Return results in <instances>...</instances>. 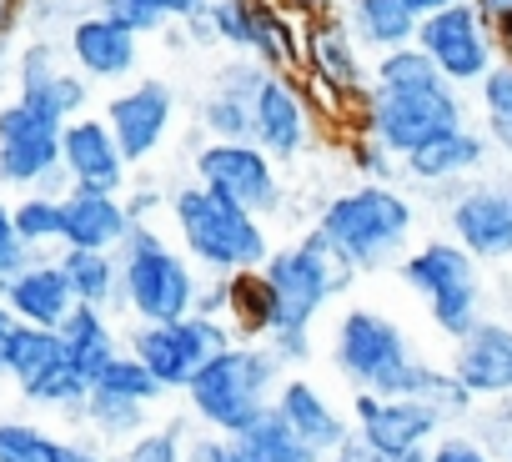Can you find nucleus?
Segmentation results:
<instances>
[{
    "mask_svg": "<svg viewBox=\"0 0 512 462\" xmlns=\"http://www.w3.org/2000/svg\"><path fill=\"white\" fill-rule=\"evenodd\" d=\"M106 126L116 131L126 161H146L161 146L166 126H171V86L166 81H141V86L121 91L106 106Z\"/></svg>",
    "mask_w": 512,
    "mask_h": 462,
    "instance_id": "14",
    "label": "nucleus"
},
{
    "mask_svg": "<svg viewBox=\"0 0 512 462\" xmlns=\"http://www.w3.org/2000/svg\"><path fill=\"white\" fill-rule=\"evenodd\" d=\"M96 387L121 392V397H136V402H156V397L166 392V387L156 382V372H151L136 352H131V357H121V352H116V357L106 362V372L96 377Z\"/></svg>",
    "mask_w": 512,
    "mask_h": 462,
    "instance_id": "35",
    "label": "nucleus"
},
{
    "mask_svg": "<svg viewBox=\"0 0 512 462\" xmlns=\"http://www.w3.org/2000/svg\"><path fill=\"white\" fill-rule=\"evenodd\" d=\"M377 86H447V76H442L437 61L412 41V46L382 51V61H377Z\"/></svg>",
    "mask_w": 512,
    "mask_h": 462,
    "instance_id": "32",
    "label": "nucleus"
},
{
    "mask_svg": "<svg viewBox=\"0 0 512 462\" xmlns=\"http://www.w3.org/2000/svg\"><path fill=\"white\" fill-rule=\"evenodd\" d=\"M507 452H512V447H507Z\"/></svg>",
    "mask_w": 512,
    "mask_h": 462,
    "instance_id": "54",
    "label": "nucleus"
},
{
    "mask_svg": "<svg viewBox=\"0 0 512 462\" xmlns=\"http://www.w3.org/2000/svg\"><path fill=\"white\" fill-rule=\"evenodd\" d=\"M16 312L6 307V297H0V372H6V347H11V332H16Z\"/></svg>",
    "mask_w": 512,
    "mask_h": 462,
    "instance_id": "45",
    "label": "nucleus"
},
{
    "mask_svg": "<svg viewBox=\"0 0 512 462\" xmlns=\"http://www.w3.org/2000/svg\"><path fill=\"white\" fill-rule=\"evenodd\" d=\"M201 121L221 141H246L251 136V101L246 96H231V91H211L206 106H201Z\"/></svg>",
    "mask_w": 512,
    "mask_h": 462,
    "instance_id": "37",
    "label": "nucleus"
},
{
    "mask_svg": "<svg viewBox=\"0 0 512 462\" xmlns=\"http://www.w3.org/2000/svg\"><path fill=\"white\" fill-rule=\"evenodd\" d=\"M322 237L342 267H382L412 231V206L387 186H357L322 211Z\"/></svg>",
    "mask_w": 512,
    "mask_h": 462,
    "instance_id": "5",
    "label": "nucleus"
},
{
    "mask_svg": "<svg viewBox=\"0 0 512 462\" xmlns=\"http://www.w3.org/2000/svg\"><path fill=\"white\" fill-rule=\"evenodd\" d=\"M432 462H492V457H487L482 447H472V442H457V437H452V442H442V447L432 452Z\"/></svg>",
    "mask_w": 512,
    "mask_h": 462,
    "instance_id": "43",
    "label": "nucleus"
},
{
    "mask_svg": "<svg viewBox=\"0 0 512 462\" xmlns=\"http://www.w3.org/2000/svg\"><path fill=\"white\" fill-rule=\"evenodd\" d=\"M61 166H66L71 186H81V191H111V196H121V186H126L121 141H116V131L106 121H91V116L66 121Z\"/></svg>",
    "mask_w": 512,
    "mask_h": 462,
    "instance_id": "13",
    "label": "nucleus"
},
{
    "mask_svg": "<svg viewBox=\"0 0 512 462\" xmlns=\"http://www.w3.org/2000/svg\"><path fill=\"white\" fill-rule=\"evenodd\" d=\"M402 277L427 297V307H432V317H437L442 332L467 337L477 327V267H472V252L467 247L432 242L412 262H402Z\"/></svg>",
    "mask_w": 512,
    "mask_h": 462,
    "instance_id": "9",
    "label": "nucleus"
},
{
    "mask_svg": "<svg viewBox=\"0 0 512 462\" xmlns=\"http://www.w3.org/2000/svg\"><path fill=\"white\" fill-rule=\"evenodd\" d=\"M482 111H487L492 136L512 151V66H492L482 76Z\"/></svg>",
    "mask_w": 512,
    "mask_h": 462,
    "instance_id": "38",
    "label": "nucleus"
},
{
    "mask_svg": "<svg viewBox=\"0 0 512 462\" xmlns=\"http://www.w3.org/2000/svg\"><path fill=\"white\" fill-rule=\"evenodd\" d=\"M16 231H21V242L31 247V252H41V247H51V242H61V231H66V211H61V196H46V191H36V196H26L16 211Z\"/></svg>",
    "mask_w": 512,
    "mask_h": 462,
    "instance_id": "31",
    "label": "nucleus"
},
{
    "mask_svg": "<svg viewBox=\"0 0 512 462\" xmlns=\"http://www.w3.org/2000/svg\"><path fill=\"white\" fill-rule=\"evenodd\" d=\"M507 422H512V402H507Z\"/></svg>",
    "mask_w": 512,
    "mask_h": 462,
    "instance_id": "53",
    "label": "nucleus"
},
{
    "mask_svg": "<svg viewBox=\"0 0 512 462\" xmlns=\"http://www.w3.org/2000/svg\"><path fill=\"white\" fill-rule=\"evenodd\" d=\"M342 262L327 237H307L297 252H277L262 262V277L272 287V337H277V357L282 362H297L307 357V322L322 312V302L332 297V287L342 282V272L332 267Z\"/></svg>",
    "mask_w": 512,
    "mask_h": 462,
    "instance_id": "2",
    "label": "nucleus"
},
{
    "mask_svg": "<svg viewBox=\"0 0 512 462\" xmlns=\"http://www.w3.org/2000/svg\"><path fill=\"white\" fill-rule=\"evenodd\" d=\"M407 6H412L417 16H427V11H437V6H447V0H407Z\"/></svg>",
    "mask_w": 512,
    "mask_h": 462,
    "instance_id": "51",
    "label": "nucleus"
},
{
    "mask_svg": "<svg viewBox=\"0 0 512 462\" xmlns=\"http://www.w3.org/2000/svg\"><path fill=\"white\" fill-rule=\"evenodd\" d=\"M206 21H211V36L236 51L262 46V0H211Z\"/></svg>",
    "mask_w": 512,
    "mask_h": 462,
    "instance_id": "30",
    "label": "nucleus"
},
{
    "mask_svg": "<svg viewBox=\"0 0 512 462\" xmlns=\"http://www.w3.org/2000/svg\"><path fill=\"white\" fill-rule=\"evenodd\" d=\"M452 226L472 257H512V191H467L452 206Z\"/></svg>",
    "mask_w": 512,
    "mask_h": 462,
    "instance_id": "20",
    "label": "nucleus"
},
{
    "mask_svg": "<svg viewBox=\"0 0 512 462\" xmlns=\"http://www.w3.org/2000/svg\"><path fill=\"white\" fill-rule=\"evenodd\" d=\"M81 412H86V422L101 427L106 437H126V432H136V427L146 422V402L121 397V392H106V387H91V397H86Z\"/></svg>",
    "mask_w": 512,
    "mask_h": 462,
    "instance_id": "33",
    "label": "nucleus"
},
{
    "mask_svg": "<svg viewBox=\"0 0 512 462\" xmlns=\"http://www.w3.org/2000/svg\"><path fill=\"white\" fill-rule=\"evenodd\" d=\"M96 11L101 16H111V21H121L126 31H136V36H146V31H161L166 26V16L156 11V6H146V0H96Z\"/></svg>",
    "mask_w": 512,
    "mask_h": 462,
    "instance_id": "40",
    "label": "nucleus"
},
{
    "mask_svg": "<svg viewBox=\"0 0 512 462\" xmlns=\"http://www.w3.org/2000/svg\"><path fill=\"white\" fill-rule=\"evenodd\" d=\"M372 462H432V457H427L422 447H407V452H382V447H377Z\"/></svg>",
    "mask_w": 512,
    "mask_h": 462,
    "instance_id": "47",
    "label": "nucleus"
},
{
    "mask_svg": "<svg viewBox=\"0 0 512 462\" xmlns=\"http://www.w3.org/2000/svg\"><path fill=\"white\" fill-rule=\"evenodd\" d=\"M66 46H71L76 71L91 76V81L131 76L136 61H141V56H136V31H126L121 21H111V16H101V11H86V16L71 26Z\"/></svg>",
    "mask_w": 512,
    "mask_h": 462,
    "instance_id": "17",
    "label": "nucleus"
},
{
    "mask_svg": "<svg viewBox=\"0 0 512 462\" xmlns=\"http://www.w3.org/2000/svg\"><path fill=\"white\" fill-rule=\"evenodd\" d=\"M61 211H66V231H61V247H96V252H111L131 237L136 216L111 196V191H81L71 186L61 196Z\"/></svg>",
    "mask_w": 512,
    "mask_h": 462,
    "instance_id": "19",
    "label": "nucleus"
},
{
    "mask_svg": "<svg viewBox=\"0 0 512 462\" xmlns=\"http://www.w3.org/2000/svg\"><path fill=\"white\" fill-rule=\"evenodd\" d=\"M277 412L292 422V432L307 442V447H317V452H327V447H342V437H347V427L337 422V412L317 397V387L312 382H287L282 387V397H277Z\"/></svg>",
    "mask_w": 512,
    "mask_h": 462,
    "instance_id": "26",
    "label": "nucleus"
},
{
    "mask_svg": "<svg viewBox=\"0 0 512 462\" xmlns=\"http://www.w3.org/2000/svg\"><path fill=\"white\" fill-rule=\"evenodd\" d=\"M121 297L141 322H181L196 307V282L186 262L141 221L121 242Z\"/></svg>",
    "mask_w": 512,
    "mask_h": 462,
    "instance_id": "6",
    "label": "nucleus"
},
{
    "mask_svg": "<svg viewBox=\"0 0 512 462\" xmlns=\"http://www.w3.org/2000/svg\"><path fill=\"white\" fill-rule=\"evenodd\" d=\"M367 121L382 151L412 156L422 141L462 126V101L452 96V86H377Z\"/></svg>",
    "mask_w": 512,
    "mask_h": 462,
    "instance_id": "8",
    "label": "nucleus"
},
{
    "mask_svg": "<svg viewBox=\"0 0 512 462\" xmlns=\"http://www.w3.org/2000/svg\"><path fill=\"white\" fill-rule=\"evenodd\" d=\"M36 257H31V247L21 242V231H16V216H11V206L0 201V287H6L21 267H31Z\"/></svg>",
    "mask_w": 512,
    "mask_h": 462,
    "instance_id": "39",
    "label": "nucleus"
},
{
    "mask_svg": "<svg viewBox=\"0 0 512 462\" xmlns=\"http://www.w3.org/2000/svg\"><path fill=\"white\" fill-rule=\"evenodd\" d=\"M492 21L482 16L477 0H447L427 11L417 26V46L437 61L447 81H482L492 71Z\"/></svg>",
    "mask_w": 512,
    "mask_h": 462,
    "instance_id": "10",
    "label": "nucleus"
},
{
    "mask_svg": "<svg viewBox=\"0 0 512 462\" xmlns=\"http://www.w3.org/2000/svg\"><path fill=\"white\" fill-rule=\"evenodd\" d=\"M16 76V61H11V36H0V86Z\"/></svg>",
    "mask_w": 512,
    "mask_h": 462,
    "instance_id": "49",
    "label": "nucleus"
},
{
    "mask_svg": "<svg viewBox=\"0 0 512 462\" xmlns=\"http://www.w3.org/2000/svg\"><path fill=\"white\" fill-rule=\"evenodd\" d=\"M337 367L362 387V392H377V397H422L432 402L437 412H462L467 407V387L462 377H442L422 362H412L407 352V337L377 317V312H347L342 317V332H337Z\"/></svg>",
    "mask_w": 512,
    "mask_h": 462,
    "instance_id": "1",
    "label": "nucleus"
},
{
    "mask_svg": "<svg viewBox=\"0 0 512 462\" xmlns=\"http://www.w3.org/2000/svg\"><path fill=\"white\" fill-rule=\"evenodd\" d=\"M347 26H352V36L362 46L397 51V46H412L417 41L422 16L407 6V0H352V6H347Z\"/></svg>",
    "mask_w": 512,
    "mask_h": 462,
    "instance_id": "24",
    "label": "nucleus"
},
{
    "mask_svg": "<svg viewBox=\"0 0 512 462\" xmlns=\"http://www.w3.org/2000/svg\"><path fill=\"white\" fill-rule=\"evenodd\" d=\"M196 171H201V186H211L216 196H226L246 211H277V201H282V186H277L262 146L216 141L196 156Z\"/></svg>",
    "mask_w": 512,
    "mask_h": 462,
    "instance_id": "12",
    "label": "nucleus"
},
{
    "mask_svg": "<svg viewBox=\"0 0 512 462\" xmlns=\"http://www.w3.org/2000/svg\"><path fill=\"white\" fill-rule=\"evenodd\" d=\"M277 367H282V357L267 352V347H221L216 357H206L196 367V377L186 382V392H191L196 412L216 432L236 437V432H246L256 417H262L267 407H277L272 402Z\"/></svg>",
    "mask_w": 512,
    "mask_h": 462,
    "instance_id": "3",
    "label": "nucleus"
},
{
    "mask_svg": "<svg viewBox=\"0 0 512 462\" xmlns=\"http://www.w3.org/2000/svg\"><path fill=\"white\" fill-rule=\"evenodd\" d=\"M56 262L66 267V277H71V287H76V302H86V307H111V302H116V292H121V267H116L111 252L66 247Z\"/></svg>",
    "mask_w": 512,
    "mask_h": 462,
    "instance_id": "29",
    "label": "nucleus"
},
{
    "mask_svg": "<svg viewBox=\"0 0 512 462\" xmlns=\"http://www.w3.org/2000/svg\"><path fill=\"white\" fill-rule=\"evenodd\" d=\"M0 297H6V307L21 322H36V327H61L81 307L61 262H31V267H21L6 287H0Z\"/></svg>",
    "mask_w": 512,
    "mask_h": 462,
    "instance_id": "18",
    "label": "nucleus"
},
{
    "mask_svg": "<svg viewBox=\"0 0 512 462\" xmlns=\"http://www.w3.org/2000/svg\"><path fill=\"white\" fill-rule=\"evenodd\" d=\"M66 362V342H61V327H36V322H16L11 332V347H6V372L31 387L41 382L51 367Z\"/></svg>",
    "mask_w": 512,
    "mask_h": 462,
    "instance_id": "28",
    "label": "nucleus"
},
{
    "mask_svg": "<svg viewBox=\"0 0 512 462\" xmlns=\"http://www.w3.org/2000/svg\"><path fill=\"white\" fill-rule=\"evenodd\" d=\"M176 226L191 247V257L211 272H256L272 252L256 226V211L216 196L211 186H186L176 191Z\"/></svg>",
    "mask_w": 512,
    "mask_h": 462,
    "instance_id": "4",
    "label": "nucleus"
},
{
    "mask_svg": "<svg viewBox=\"0 0 512 462\" xmlns=\"http://www.w3.org/2000/svg\"><path fill=\"white\" fill-rule=\"evenodd\" d=\"M226 447H231V462H317V447H307L277 407H267L246 432H236Z\"/></svg>",
    "mask_w": 512,
    "mask_h": 462,
    "instance_id": "23",
    "label": "nucleus"
},
{
    "mask_svg": "<svg viewBox=\"0 0 512 462\" xmlns=\"http://www.w3.org/2000/svg\"><path fill=\"white\" fill-rule=\"evenodd\" d=\"M146 6H156L166 21H206L211 0H146Z\"/></svg>",
    "mask_w": 512,
    "mask_h": 462,
    "instance_id": "42",
    "label": "nucleus"
},
{
    "mask_svg": "<svg viewBox=\"0 0 512 462\" xmlns=\"http://www.w3.org/2000/svg\"><path fill=\"white\" fill-rule=\"evenodd\" d=\"M302 56L317 71V81H327L332 91H362V81H367V71L357 61V36H352L347 21H332V16L312 21Z\"/></svg>",
    "mask_w": 512,
    "mask_h": 462,
    "instance_id": "22",
    "label": "nucleus"
},
{
    "mask_svg": "<svg viewBox=\"0 0 512 462\" xmlns=\"http://www.w3.org/2000/svg\"><path fill=\"white\" fill-rule=\"evenodd\" d=\"M226 347V332L216 327V317L196 312V317H181V322H146L136 337H131V352L156 372L161 387H186L196 377V367L206 357H216Z\"/></svg>",
    "mask_w": 512,
    "mask_h": 462,
    "instance_id": "11",
    "label": "nucleus"
},
{
    "mask_svg": "<svg viewBox=\"0 0 512 462\" xmlns=\"http://www.w3.org/2000/svg\"><path fill=\"white\" fill-rule=\"evenodd\" d=\"M477 6H482V16H487L492 26H497L502 16H512V0H477Z\"/></svg>",
    "mask_w": 512,
    "mask_h": 462,
    "instance_id": "48",
    "label": "nucleus"
},
{
    "mask_svg": "<svg viewBox=\"0 0 512 462\" xmlns=\"http://www.w3.org/2000/svg\"><path fill=\"white\" fill-rule=\"evenodd\" d=\"M357 417H362V437L382 452H407V447H422L442 412L422 397H377V392H362L357 397Z\"/></svg>",
    "mask_w": 512,
    "mask_h": 462,
    "instance_id": "15",
    "label": "nucleus"
},
{
    "mask_svg": "<svg viewBox=\"0 0 512 462\" xmlns=\"http://www.w3.org/2000/svg\"><path fill=\"white\" fill-rule=\"evenodd\" d=\"M457 377L467 392H482V397L512 392V327L477 322L457 347Z\"/></svg>",
    "mask_w": 512,
    "mask_h": 462,
    "instance_id": "21",
    "label": "nucleus"
},
{
    "mask_svg": "<svg viewBox=\"0 0 512 462\" xmlns=\"http://www.w3.org/2000/svg\"><path fill=\"white\" fill-rule=\"evenodd\" d=\"M181 427H166V432H146L136 437V447L126 452V462H181V447H176Z\"/></svg>",
    "mask_w": 512,
    "mask_h": 462,
    "instance_id": "41",
    "label": "nucleus"
},
{
    "mask_svg": "<svg viewBox=\"0 0 512 462\" xmlns=\"http://www.w3.org/2000/svg\"><path fill=\"white\" fill-rule=\"evenodd\" d=\"M56 462H106V457H96L91 447H76V442H61V447H56Z\"/></svg>",
    "mask_w": 512,
    "mask_h": 462,
    "instance_id": "46",
    "label": "nucleus"
},
{
    "mask_svg": "<svg viewBox=\"0 0 512 462\" xmlns=\"http://www.w3.org/2000/svg\"><path fill=\"white\" fill-rule=\"evenodd\" d=\"M61 342H66V362L81 372V377H91V387H96V377L106 372V362L116 357V332L106 327V317H101V307H76L66 322H61Z\"/></svg>",
    "mask_w": 512,
    "mask_h": 462,
    "instance_id": "25",
    "label": "nucleus"
},
{
    "mask_svg": "<svg viewBox=\"0 0 512 462\" xmlns=\"http://www.w3.org/2000/svg\"><path fill=\"white\" fill-rule=\"evenodd\" d=\"M56 437H46L31 422H11L0 417V462H56Z\"/></svg>",
    "mask_w": 512,
    "mask_h": 462,
    "instance_id": "36",
    "label": "nucleus"
},
{
    "mask_svg": "<svg viewBox=\"0 0 512 462\" xmlns=\"http://www.w3.org/2000/svg\"><path fill=\"white\" fill-rule=\"evenodd\" d=\"M251 136L262 141L267 156L287 161L307 146V106L297 96V86L282 76V71H267L262 91L251 101Z\"/></svg>",
    "mask_w": 512,
    "mask_h": 462,
    "instance_id": "16",
    "label": "nucleus"
},
{
    "mask_svg": "<svg viewBox=\"0 0 512 462\" xmlns=\"http://www.w3.org/2000/svg\"><path fill=\"white\" fill-rule=\"evenodd\" d=\"M61 141L66 116L16 96L0 106V181L6 186H61Z\"/></svg>",
    "mask_w": 512,
    "mask_h": 462,
    "instance_id": "7",
    "label": "nucleus"
},
{
    "mask_svg": "<svg viewBox=\"0 0 512 462\" xmlns=\"http://www.w3.org/2000/svg\"><path fill=\"white\" fill-rule=\"evenodd\" d=\"M21 21H26V0H0V36H16Z\"/></svg>",
    "mask_w": 512,
    "mask_h": 462,
    "instance_id": "44",
    "label": "nucleus"
},
{
    "mask_svg": "<svg viewBox=\"0 0 512 462\" xmlns=\"http://www.w3.org/2000/svg\"><path fill=\"white\" fill-rule=\"evenodd\" d=\"M497 46H502V56H507V66H512V16L497 21Z\"/></svg>",
    "mask_w": 512,
    "mask_h": 462,
    "instance_id": "50",
    "label": "nucleus"
},
{
    "mask_svg": "<svg viewBox=\"0 0 512 462\" xmlns=\"http://www.w3.org/2000/svg\"><path fill=\"white\" fill-rule=\"evenodd\" d=\"M292 6H302V11H322L327 0H292Z\"/></svg>",
    "mask_w": 512,
    "mask_h": 462,
    "instance_id": "52",
    "label": "nucleus"
},
{
    "mask_svg": "<svg viewBox=\"0 0 512 462\" xmlns=\"http://www.w3.org/2000/svg\"><path fill=\"white\" fill-rule=\"evenodd\" d=\"M21 397L36 402V407H66V412H76V407H86V397H91V377H81L71 362H61V367H51L41 382L21 387Z\"/></svg>",
    "mask_w": 512,
    "mask_h": 462,
    "instance_id": "34",
    "label": "nucleus"
},
{
    "mask_svg": "<svg viewBox=\"0 0 512 462\" xmlns=\"http://www.w3.org/2000/svg\"><path fill=\"white\" fill-rule=\"evenodd\" d=\"M482 156H487V141H477L472 131L452 126V131H442V136L422 141V146L407 156V171H412V176H422V181H447V176L472 171Z\"/></svg>",
    "mask_w": 512,
    "mask_h": 462,
    "instance_id": "27",
    "label": "nucleus"
}]
</instances>
